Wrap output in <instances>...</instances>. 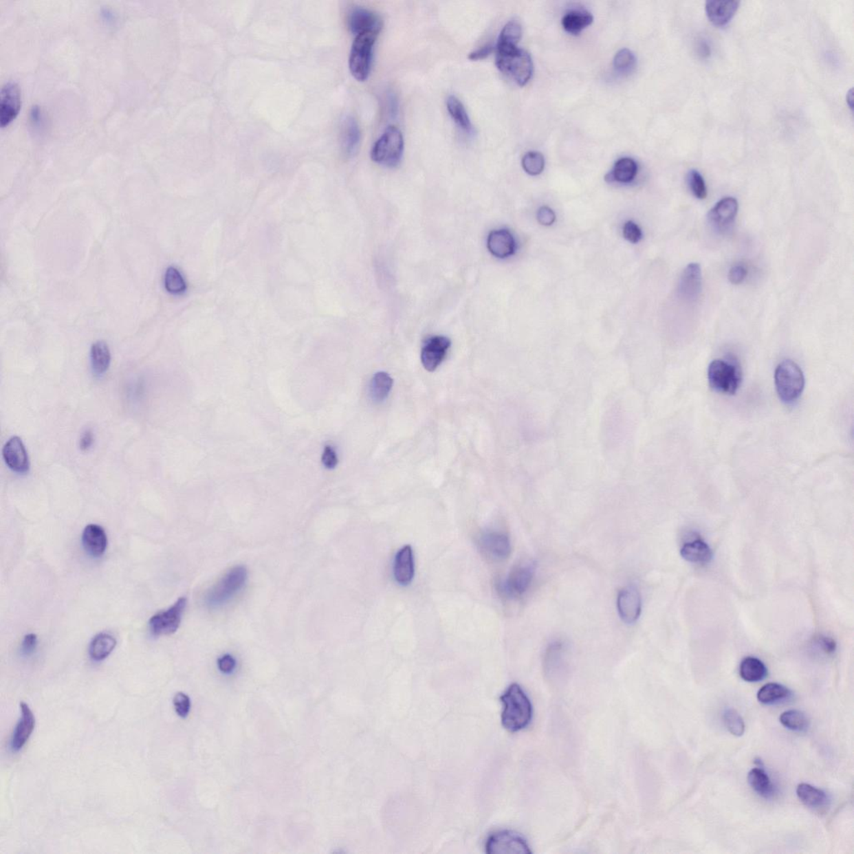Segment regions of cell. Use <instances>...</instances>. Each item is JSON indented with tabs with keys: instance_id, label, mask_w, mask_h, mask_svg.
Masks as SVG:
<instances>
[{
	"instance_id": "obj_1",
	"label": "cell",
	"mask_w": 854,
	"mask_h": 854,
	"mask_svg": "<svg viewBox=\"0 0 854 854\" xmlns=\"http://www.w3.org/2000/svg\"><path fill=\"white\" fill-rule=\"evenodd\" d=\"M500 699L503 703L501 723L507 731L519 732L530 724L534 715V708L530 699L520 685L512 684Z\"/></svg>"
},
{
	"instance_id": "obj_2",
	"label": "cell",
	"mask_w": 854,
	"mask_h": 854,
	"mask_svg": "<svg viewBox=\"0 0 854 854\" xmlns=\"http://www.w3.org/2000/svg\"><path fill=\"white\" fill-rule=\"evenodd\" d=\"M496 65L520 86L526 85L534 74V63L526 50L517 45L496 44Z\"/></svg>"
},
{
	"instance_id": "obj_3",
	"label": "cell",
	"mask_w": 854,
	"mask_h": 854,
	"mask_svg": "<svg viewBox=\"0 0 854 854\" xmlns=\"http://www.w3.org/2000/svg\"><path fill=\"white\" fill-rule=\"evenodd\" d=\"M774 380L778 397L786 404L796 402L804 391V373L793 360H785L779 364L775 370Z\"/></svg>"
},
{
	"instance_id": "obj_4",
	"label": "cell",
	"mask_w": 854,
	"mask_h": 854,
	"mask_svg": "<svg viewBox=\"0 0 854 854\" xmlns=\"http://www.w3.org/2000/svg\"><path fill=\"white\" fill-rule=\"evenodd\" d=\"M404 138L397 127L390 125L372 147L371 157L381 166L393 168L402 162Z\"/></svg>"
},
{
	"instance_id": "obj_5",
	"label": "cell",
	"mask_w": 854,
	"mask_h": 854,
	"mask_svg": "<svg viewBox=\"0 0 854 854\" xmlns=\"http://www.w3.org/2000/svg\"><path fill=\"white\" fill-rule=\"evenodd\" d=\"M378 36L379 34L371 32L356 35L349 58V68L356 80L363 82L369 78Z\"/></svg>"
},
{
	"instance_id": "obj_6",
	"label": "cell",
	"mask_w": 854,
	"mask_h": 854,
	"mask_svg": "<svg viewBox=\"0 0 854 854\" xmlns=\"http://www.w3.org/2000/svg\"><path fill=\"white\" fill-rule=\"evenodd\" d=\"M709 385L718 393L734 395L742 382L741 371L730 362L714 360L708 370Z\"/></svg>"
},
{
	"instance_id": "obj_7",
	"label": "cell",
	"mask_w": 854,
	"mask_h": 854,
	"mask_svg": "<svg viewBox=\"0 0 854 854\" xmlns=\"http://www.w3.org/2000/svg\"><path fill=\"white\" fill-rule=\"evenodd\" d=\"M248 570L243 566L232 568L209 591L206 601L210 607H217L228 602L245 586Z\"/></svg>"
},
{
	"instance_id": "obj_8",
	"label": "cell",
	"mask_w": 854,
	"mask_h": 854,
	"mask_svg": "<svg viewBox=\"0 0 854 854\" xmlns=\"http://www.w3.org/2000/svg\"><path fill=\"white\" fill-rule=\"evenodd\" d=\"M187 600L180 598L169 609L156 613L149 621V628L154 637L169 636L178 630Z\"/></svg>"
},
{
	"instance_id": "obj_9",
	"label": "cell",
	"mask_w": 854,
	"mask_h": 854,
	"mask_svg": "<svg viewBox=\"0 0 854 854\" xmlns=\"http://www.w3.org/2000/svg\"><path fill=\"white\" fill-rule=\"evenodd\" d=\"M488 854H530L532 850L522 836L511 831L492 834L485 843Z\"/></svg>"
},
{
	"instance_id": "obj_10",
	"label": "cell",
	"mask_w": 854,
	"mask_h": 854,
	"mask_svg": "<svg viewBox=\"0 0 854 854\" xmlns=\"http://www.w3.org/2000/svg\"><path fill=\"white\" fill-rule=\"evenodd\" d=\"M534 573V563L520 564L513 568L507 578L501 583V593L508 598L522 596L530 587Z\"/></svg>"
},
{
	"instance_id": "obj_11",
	"label": "cell",
	"mask_w": 854,
	"mask_h": 854,
	"mask_svg": "<svg viewBox=\"0 0 854 854\" xmlns=\"http://www.w3.org/2000/svg\"><path fill=\"white\" fill-rule=\"evenodd\" d=\"M21 108V92L14 82L3 86L0 95V125L5 128L17 118Z\"/></svg>"
},
{
	"instance_id": "obj_12",
	"label": "cell",
	"mask_w": 854,
	"mask_h": 854,
	"mask_svg": "<svg viewBox=\"0 0 854 854\" xmlns=\"http://www.w3.org/2000/svg\"><path fill=\"white\" fill-rule=\"evenodd\" d=\"M348 26L356 35L363 33H381L382 21L377 14L363 7H355L348 15Z\"/></svg>"
},
{
	"instance_id": "obj_13",
	"label": "cell",
	"mask_w": 854,
	"mask_h": 854,
	"mask_svg": "<svg viewBox=\"0 0 854 854\" xmlns=\"http://www.w3.org/2000/svg\"><path fill=\"white\" fill-rule=\"evenodd\" d=\"M479 544L483 554L494 560L507 559L511 554L512 547L510 539L504 532L499 531L484 532L480 536Z\"/></svg>"
},
{
	"instance_id": "obj_14",
	"label": "cell",
	"mask_w": 854,
	"mask_h": 854,
	"mask_svg": "<svg viewBox=\"0 0 854 854\" xmlns=\"http://www.w3.org/2000/svg\"><path fill=\"white\" fill-rule=\"evenodd\" d=\"M450 340L442 336H435L426 340L422 347L421 360L423 366L428 371L437 369L448 355Z\"/></svg>"
},
{
	"instance_id": "obj_15",
	"label": "cell",
	"mask_w": 854,
	"mask_h": 854,
	"mask_svg": "<svg viewBox=\"0 0 854 854\" xmlns=\"http://www.w3.org/2000/svg\"><path fill=\"white\" fill-rule=\"evenodd\" d=\"M619 616L626 624H635L642 613V598L636 587L622 589L617 597Z\"/></svg>"
},
{
	"instance_id": "obj_16",
	"label": "cell",
	"mask_w": 854,
	"mask_h": 854,
	"mask_svg": "<svg viewBox=\"0 0 854 854\" xmlns=\"http://www.w3.org/2000/svg\"><path fill=\"white\" fill-rule=\"evenodd\" d=\"M3 457L12 471L25 474L30 470V460L25 445L19 437H13L3 448Z\"/></svg>"
},
{
	"instance_id": "obj_17",
	"label": "cell",
	"mask_w": 854,
	"mask_h": 854,
	"mask_svg": "<svg viewBox=\"0 0 854 854\" xmlns=\"http://www.w3.org/2000/svg\"><path fill=\"white\" fill-rule=\"evenodd\" d=\"M702 292V270L697 263L689 264L681 274L679 294L681 299L693 303Z\"/></svg>"
},
{
	"instance_id": "obj_18",
	"label": "cell",
	"mask_w": 854,
	"mask_h": 854,
	"mask_svg": "<svg viewBox=\"0 0 854 854\" xmlns=\"http://www.w3.org/2000/svg\"><path fill=\"white\" fill-rule=\"evenodd\" d=\"M393 574L399 585L407 586L413 582L415 576V561L413 550L410 546L403 547L395 555Z\"/></svg>"
},
{
	"instance_id": "obj_19",
	"label": "cell",
	"mask_w": 854,
	"mask_h": 854,
	"mask_svg": "<svg viewBox=\"0 0 854 854\" xmlns=\"http://www.w3.org/2000/svg\"><path fill=\"white\" fill-rule=\"evenodd\" d=\"M21 718L19 719L14 731L11 740V748L14 752L22 749L28 742L35 727V718L33 712L25 703H21Z\"/></svg>"
},
{
	"instance_id": "obj_20",
	"label": "cell",
	"mask_w": 854,
	"mask_h": 854,
	"mask_svg": "<svg viewBox=\"0 0 854 854\" xmlns=\"http://www.w3.org/2000/svg\"><path fill=\"white\" fill-rule=\"evenodd\" d=\"M488 248L497 258L510 257L516 252L515 238L507 229L493 230L488 238Z\"/></svg>"
},
{
	"instance_id": "obj_21",
	"label": "cell",
	"mask_w": 854,
	"mask_h": 854,
	"mask_svg": "<svg viewBox=\"0 0 854 854\" xmlns=\"http://www.w3.org/2000/svg\"><path fill=\"white\" fill-rule=\"evenodd\" d=\"M739 3L738 1L727 0H708L705 5V10L712 25L724 26L734 17Z\"/></svg>"
},
{
	"instance_id": "obj_22",
	"label": "cell",
	"mask_w": 854,
	"mask_h": 854,
	"mask_svg": "<svg viewBox=\"0 0 854 854\" xmlns=\"http://www.w3.org/2000/svg\"><path fill=\"white\" fill-rule=\"evenodd\" d=\"M82 544L89 555L94 558H100L107 551L108 544L104 528L99 525H88L82 534Z\"/></svg>"
},
{
	"instance_id": "obj_23",
	"label": "cell",
	"mask_w": 854,
	"mask_h": 854,
	"mask_svg": "<svg viewBox=\"0 0 854 854\" xmlns=\"http://www.w3.org/2000/svg\"><path fill=\"white\" fill-rule=\"evenodd\" d=\"M738 210V203L735 198L726 197L721 199L709 212V221L716 228H724L734 221Z\"/></svg>"
},
{
	"instance_id": "obj_24",
	"label": "cell",
	"mask_w": 854,
	"mask_h": 854,
	"mask_svg": "<svg viewBox=\"0 0 854 854\" xmlns=\"http://www.w3.org/2000/svg\"><path fill=\"white\" fill-rule=\"evenodd\" d=\"M796 793L799 800L811 809L822 811L829 806V799L824 791L808 783H800Z\"/></svg>"
},
{
	"instance_id": "obj_25",
	"label": "cell",
	"mask_w": 854,
	"mask_h": 854,
	"mask_svg": "<svg viewBox=\"0 0 854 854\" xmlns=\"http://www.w3.org/2000/svg\"><path fill=\"white\" fill-rule=\"evenodd\" d=\"M340 140L344 154L350 157L356 154L360 146V131L358 122L351 116L342 120Z\"/></svg>"
},
{
	"instance_id": "obj_26",
	"label": "cell",
	"mask_w": 854,
	"mask_h": 854,
	"mask_svg": "<svg viewBox=\"0 0 854 854\" xmlns=\"http://www.w3.org/2000/svg\"><path fill=\"white\" fill-rule=\"evenodd\" d=\"M637 174V164L635 160L631 158L619 159L612 171L606 175L607 182H618L628 184L635 179Z\"/></svg>"
},
{
	"instance_id": "obj_27",
	"label": "cell",
	"mask_w": 854,
	"mask_h": 854,
	"mask_svg": "<svg viewBox=\"0 0 854 854\" xmlns=\"http://www.w3.org/2000/svg\"><path fill=\"white\" fill-rule=\"evenodd\" d=\"M681 556L689 562L706 564L712 561V551L703 540H696L681 547Z\"/></svg>"
},
{
	"instance_id": "obj_28",
	"label": "cell",
	"mask_w": 854,
	"mask_h": 854,
	"mask_svg": "<svg viewBox=\"0 0 854 854\" xmlns=\"http://www.w3.org/2000/svg\"><path fill=\"white\" fill-rule=\"evenodd\" d=\"M747 780L756 793L760 796L769 799L776 793L775 787L769 776L763 767H755L747 775Z\"/></svg>"
},
{
	"instance_id": "obj_29",
	"label": "cell",
	"mask_w": 854,
	"mask_h": 854,
	"mask_svg": "<svg viewBox=\"0 0 854 854\" xmlns=\"http://www.w3.org/2000/svg\"><path fill=\"white\" fill-rule=\"evenodd\" d=\"M116 638L108 633H100L93 638L89 648V657L96 661L107 658L116 648Z\"/></svg>"
},
{
	"instance_id": "obj_30",
	"label": "cell",
	"mask_w": 854,
	"mask_h": 854,
	"mask_svg": "<svg viewBox=\"0 0 854 854\" xmlns=\"http://www.w3.org/2000/svg\"><path fill=\"white\" fill-rule=\"evenodd\" d=\"M90 362L93 372L96 375H104L108 371L111 365V355L107 343L99 340L92 344Z\"/></svg>"
},
{
	"instance_id": "obj_31",
	"label": "cell",
	"mask_w": 854,
	"mask_h": 854,
	"mask_svg": "<svg viewBox=\"0 0 854 854\" xmlns=\"http://www.w3.org/2000/svg\"><path fill=\"white\" fill-rule=\"evenodd\" d=\"M593 22V17L589 12L584 10H573L568 12L562 18L563 29L567 33L578 35Z\"/></svg>"
},
{
	"instance_id": "obj_32",
	"label": "cell",
	"mask_w": 854,
	"mask_h": 854,
	"mask_svg": "<svg viewBox=\"0 0 854 854\" xmlns=\"http://www.w3.org/2000/svg\"><path fill=\"white\" fill-rule=\"evenodd\" d=\"M740 676L748 683H758L765 679L767 669L765 664L758 658L748 657L744 658L740 664Z\"/></svg>"
},
{
	"instance_id": "obj_33",
	"label": "cell",
	"mask_w": 854,
	"mask_h": 854,
	"mask_svg": "<svg viewBox=\"0 0 854 854\" xmlns=\"http://www.w3.org/2000/svg\"><path fill=\"white\" fill-rule=\"evenodd\" d=\"M446 107H448L450 117L457 127L468 135H472L473 133L472 121L469 118L467 109L461 100L456 96H450L446 101Z\"/></svg>"
},
{
	"instance_id": "obj_34",
	"label": "cell",
	"mask_w": 854,
	"mask_h": 854,
	"mask_svg": "<svg viewBox=\"0 0 854 854\" xmlns=\"http://www.w3.org/2000/svg\"><path fill=\"white\" fill-rule=\"evenodd\" d=\"M792 692L785 686L778 683H767L759 689L758 700L760 703L771 705L789 699Z\"/></svg>"
},
{
	"instance_id": "obj_35",
	"label": "cell",
	"mask_w": 854,
	"mask_h": 854,
	"mask_svg": "<svg viewBox=\"0 0 854 854\" xmlns=\"http://www.w3.org/2000/svg\"><path fill=\"white\" fill-rule=\"evenodd\" d=\"M393 386V379L386 372L380 371L372 377L370 393L375 402L385 401Z\"/></svg>"
},
{
	"instance_id": "obj_36",
	"label": "cell",
	"mask_w": 854,
	"mask_h": 854,
	"mask_svg": "<svg viewBox=\"0 0 854 854\" xmlns=\"http://www.w3.org/2000/svg\"><path fill=\"white\" fill-rule=\"evenodd\" d=\"M779 720L783 727L791 731L804 732L809 727V719L804 712L794 709L782 712Z\"/></svg>"
},
{
	"instance_id": "obj_37",
	"label": "cell",
	"mask_w": 854,
	"mask_h": 854,
	"mask_svg": "<svg viewBox=\"0 0 854 854\" xmlns=\"http://www.w3.org/2000/svg\"><path fill=\"white\" fill-rule=\"evenodd\" d=\"M164 287L172 295H180L186 291V283L182 273L175 267H169L164 274Z\"/></svg>"
},
{
	"instance_id": "obj_38",
	"label": "cell",
	"mask_w": 854,
	"mask_h": 854,
	"mask_svg": "<svg viewBox=\"0 0 854 854\" xmlns=\"http://www.w3.org/2000/svg\"><path fill=\"white\" fill-rule=\"evenodd\" d=\"M522 34L520 22L517 19H512L501 30L497 44L517 45L522 38Z\"/></svg>"
},
{
	"instance_id": "obj_39",
	"label": "cell",
	"mask_w": 854,
	"mask_h": 854,
	"mask_svg": "<svg viewBox=\"0 0 854 854\" xmlns=\"http://www.w3.org/2000/svg\"><path fill=\"white\" fill-rule=\"evenodd\" d=\"M637 60L634 54L628 49H622L617 53L614 58V67L620 74H630L635 69Z\"/></svg>"
},
{
	"instance_id": "obj_40",
	"label": "cell",
	"mask_w": 854,
	"mask_h": 854,
	"mask_svg": "<svg viewBox=\"0 0 854 854\" xmlns=\"http://www.w3.org/2000/svg\"><path fill=\"white\" fill-rule=\"evenodd\" d=\"M522 164L523 170L528 175H538L542 173L545 167V159L540 153L531 151L524 155Z\"/></svg>"
},
{
	"instance_id": "obj_41",
	"label": "cell",
	"mask_w": 854,
	"mask_h": 854,
	"mask_svg": "<svg viewBox=\"0 0 854 854\" xmlns=\"http://www.w3.org/2000/svg\"><path fill=\"white\" fill-rule=\"evenodd\" d=\"M725 725L732 735L741 736L745 732V723L741 716L734 708L726 709L723 714Z\"/></svg>"
},
{
	"instance_id": "obj_42",
	"label": "cell",
	"mask_w": 854,
	"mask_h": 854,
	"mask_svg": "<svg viewBox=\"0 0 854 854\" xmlns=\"http://www.w3.org/2000/svg\"><path fill=\"white\" fill-rule=\"evenodd\" d=\"M688 185L695 197L699 199H704L707 197L706 184H705L703 175L699 171H692L688 174Z\"/></svg>"
},
{
	"instance_id": "obj_43",
	"label": "cell",
	"mask_w": 854,
	"mask_h": 854,
	"mask_svg": "<svg viewBox=\"0 0 854 854\" xmlns=\"http://www.w3.org/2000/svg\"><path fill=\"white\" fill-rule=\"evenodd\" d=\"M176 714L180 718H186L190 711V699L184 692L176 693L173 700Z\"/></svg>"
},
{
	"instance_id": "obj_44",
	"label": "cell",
	"mask_w": 854,
	"mask_h": 854,
	"mask_svg": "<svg viewBox=\"0 0 854 854\" xmlns=\"http://www.w3.org/2000/svg\"><path fill=\"white\" fill-rule=\"evenodd\" d=\"M622 232H624V237L626 240L633 243V244H637V243L642 240V232L640 227L632 221L625 223Z\"/></svg>"
},
{
	"instance_id": "obj_45",
	"label": "cell",
	"mask_w": 854,
	"mask_h": 854,
	"mask_svg": "<svg viewBox=\"0 0 854 854\" xmlns=\"http://www.w3.org/2000/svg\"><path fill=\"white\" fill-rule=\"evenodd\" d=\"M321 461H322L324 467L327 469H334L338 466V454L331 446H325Z\"/></svg>"
},
{
	"instance_id": "obj_46",
	"label": "cell",
	"mask_w": 854,
	"mask_h": 854,
	"mask_svg": "<svg viewBox=\"0 0 854 854\" xmlns=\"http://www.w3.org/2000/svg\"><path fill=\"white\" fill-rule=\"evenodd\" d=\"M536 218L540 225L550 226L556 221V214L549 207L543 206L538 210Z\"/></svg>"
},
{
	"instance_id": "obj_47",
	"label": "cell",
	"mask_w": 854,
	"mask_h": 854,
	"mask_svg": "<svg viewBox=\"0 0 854 854\" xmlns=\"http://www.w3.org/2000/svg\"><path fill=\"white\" fill-rule=\"evenodd\" d=\"M38 638L34 633L27 634L21 644V652L23 655L30 656L37 648Z\"/></svg>"
},
{
	"instance_id": "obj_48",
	"label": "cell",
	"mask_w": 854,
	"mask_h": 854,
	"mask_svg": "<svg viewBox=\"0 0 854 854\" xmlns=\"http://www.w3.org/2000/svg\"><path fill=\"white\" fill-rule=\"evenodd\" d=\"M747 274V272L745 266L736 265L731 268L730 274H728V278H730L732 284L739 285L746 279Z\"/></svg>"
},
{
	"instance_id": "obj_49",
	"label": "cell",
	"mask_w": 854,
	"mask_h": 854,
	"mask_svg": "<svg viewBox=\"0 0 854 854\" xmlns=\"http://www.w3.org/2000/svg\"><path fill=\"white\" fill-rule=\"evenodd\" d=\"M218 667L222 672L228 675V673L232 672L234 668H236L237 661L232 656L226 654V655L219 658Z\"/></svg>"
},
{
	"instance_id": "obj_50",
	"label": "cell",
	"mask_w": 854,
	"mask_h": 854,
	"mask_svg": "<svg viewBox=\"0 0 854 854\" xmlns=\"http://www.w3.org/2000/svg\"><path fill=\"white\" fill-rule=\"evenodd\" d=\"M492 51L493 46L492 45H487L481 47L480 49L473 51V52L469 54L468 58L471 61L483 60V58L489 56L490 54H492Z\"/></svg>"
},
{
	"instance_id": "obj_51",
	"label": "cell",
	"mask_w": 854,
	"mask_h": 854,
	"mask_svg": "<svg viewBox=\"0 0 854 854\" xmlns=\"http://www.w3.org/2000/svg\"><path fill=\"white\" fill-rule=\"evenodd\" d=\"M93 444H94L93 433L90 430H86L85 432L83 434H82V436L80 437V450H83V452H85V450H88L90 448H91V446L93 445Z\"/></svg>"
},
{
	"instance_id": "obj_52",
	"label": "cell",
	"mask_w": 854,
	"mask_h": 854,
	"mask_svg": "<svg viewBox=\"0 0 854 854\" xmlns=\"http://www.w3.org/2000/svg\"><path fill=\"white\" fill-rule=\"evenodd\" d=\"M818 642H820L822 648L824 649L826 653L830 654L835 652L836 644L832 638L822 637Z\"/></svg>"
},
{
	"instance_id": "obj_53",
	"label": "cell",
	"mask_w": 854,
	"mask_h": 854,
	"mask_svg": "<svg viewBox=\"0 0 854 854\" xmlns=\"http://www.w3.org/2000/svg\"><path fill=\"white\" fill-rule=\"evenodd\" d=\"M699 54L702 57H708L710 54V48H709L707 43H700L699 45Z\"/></svg>"
},
{
	"instance_id": "obj_54",
	"label": "cell",
	"mask_w": 854,
	"mask_h": 854,
	"mask_svg": "<svg viewBox=\"0 0 854 854\" xmlns=\"http://www.w3.org/2000/svg\"><path fill=\"white\" fill-rule=\"evenodd\" d=\"M754 763H756V765H758V766H759V767H763V762H762V760H761V759H759V758L755 759V762H754Z\"/></svg>"
}]
</instances>
